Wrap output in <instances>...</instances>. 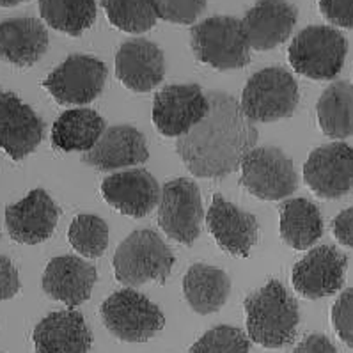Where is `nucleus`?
Wrapping results in <instances>:
<instances>
[{
	"mask_svg": "<svg viewBox=\"0 0 353 353\" xmlns=\"http://www.w3.org/2000/svg\"><path fill=\"white\" fill-rule=\"evenodd\" d=\"M206 116L176 142L181 162L196 178H225L259 139L258 128L243 114L240 101L224 91L208 92Z\"/></svg>",
	"mask_w": 353,
	"mask_h": 353,
	"instance_id": "f257e3e1",
	"label": "nucleus"
},
{
	"mask_svg": "<svg viewBox=\"0 0 353 353\" xmlns=\"http://www.w3.org/2000/svg\"><path fill=\"white\" fill-rule=\"evenodd\" d=\"M247 337L263 348H284L295 341L300 323L299 303L279 281L266 283L243 302Z\"/></svg>",
	"mask_w": 353,
	"mask_h": 353,
	"instance_id": "f03ea898",
	"label": "nucleus"
},
{
	"mask_svg": "<svg viewBox=\"0 0 353 353\" xmlns=\"http://www.w3.org/2000/svg\"><path fill=\"white\" fill-rule=\"evenodd\" d=\"M174 263L172 250L151 229H137L130 233L119 243L112 259L116 279L132 290L151 281L165 284Z\"/></svg>",
	"mask_w": 353,
	"mask_h": 353,
	"instance_id": "7ed1b4c3",
	"label": "nucleus"
},
{
	"mask_svg": "<svg viewBox=\"0 0 353 353\" xmlns=\"http://www.w3.org/2000/svg\"><path fill=\"white\" fill-rule=\"evenodd\" d=\"M192 52L199 63L219 71L240 70L250 63V46L241 20L234 17H212L192 27Z\"/></svg>",
	"mask_w": 353,
	"mask_h": 353,
	"instance_id": "20e7f679",
	"label": "nucleus"
},
{
	"mask_svg": "<svg viewBox=\"0 0 353 353\" xmlns=\"http://www.w3.org/2000/svg\"><path fill=\"white\" fill-rule=\"evenodd\" d=\"M299 83L281 66L254 73L241 92L240 107L252 123H274L295 114L299 107Z\"/></svg>",
	"mask_w": 353,
	"mask_h": 353,
	"instance_id": "39448f33",
	"label": "nucleus"
},
{
	"mask_svg": "<svg viewBox=\"0 0 353 353\" xmlns=\"http://www.w3.org/2000/svg\"><path fill=\"white\" fill-rule=\"evenodd\" d=\"M348 43L337 29L311 26L291 41L288 57L293 70L311 80H334L345 66Z\"/></svg>",
	"mask_w": 353,
	"mask_h": 353,
	"instance_id": "423d86ee",
	"label": "nucleus"
},
{
	"mask_svg": "<svg viewBox=\"0 0 353 353\" xmlns=\"http://www.w3.org/2000/svg\"><path fill=\"white\" fill-rule=\"evenodd\" d=\"M100 314L108 332L125 343H145L165 325V316L157 303L132 288L108 296Z\"/></svg>",
	"mask_w": 353,
	"mask_h": 353,
	"instance_id": "0eeeda50",
	"label": "nucleus"
},
{
	"mask_svg": "<svg viewBox=\"0 0 353 353\" xmlns=\"http://www.w3.org/2000/svg\"><path fill=\"white\" fill-rule=\"evenodd\" d=\"M240 183L261 201L288 199L299 188V174L283 150L254 148L240 163Z\"/></svg>",
	"mask_w": 353,
	"mask_h": 353,
	"instance_id": "6e6552de",
	"label": "nucleus"
},
{
	"mask_svg": "<svg viewBox=\"0 0 353 353\" xmlns=\"http://www.w3.org/2000/svg\"><path fill=\"white\" fill-rule=\"evenodd\" d=\"M203 219V199L196 181L176 178L163 185L158 203V224L170 240L194 245L201 234Z\"/></svg>",
	"mask_w": 353,
	"mask_h": 353,
	"instance_id": "1a4fd4ad",
	"label": "nucleus"
},
{
	"mask_svg": "<svg viewBox=\"0 0 353 353\" xmlns=\"http://www.w3.org/2000/svg\"><path fill=\"white\" fill-rule=\"evenodd\" d=\"M108 70L100 59L73 54L43 82L59 105H88L101 94Z\"/></svg>",
	"mask_w": 353,
	"mask_h": 353,
	"instance_id": "9d476101",
	"label": "nucleus"
},
{
	"mask_svg": "<svg viewBox=\"0 0 353 353\" xmlns=\"http://www.w3.org/2000/svg\"><path fill=\"white\" fill-rule=\"evenodd\" d=\"M208 96L197 83H172L154 96L153 123L163 137L179 139L206 116Z\"/></svg>",
	"mask_w": 353,
	"mask_h": 353,
	"instance_id": "9b49d317",
	"label": "nucleus"
},
{
	"mask_svg": "<svg viewBox=\"0 0 353 353\" xmlns=\"http://www.w3.org/2000/svg\"><path fill=\"white\" fill-rule=\"evenodd\" d=\"M303 181L321 199H339L353 188V148L332 142L316 148L303 165Z\"/></svg>",
	"mask_w": 353,
	"mask_h": 353,
	"instance_id": "f8f14e48",
	"label": "nucleus"
},
{
	"mask_svg": "<svg viewBox=\"0 0 353 353\" xmlns=\"http://www.w3.org/2000/svg\"><path fill=\"white\" fill-rule=\"evenodd\" d=\"M346 266L348 259L334 245L314 247L293 266L291 283L303 299H323L343 288Z\"/></svg>",
	"mask_w": 353,
	"mask_h": 353,
	"instance_id": "ddd939ff",
	"label": "nucleus"
},
{
	"mask_svg": "<svg viewBox=\"0 0 353 353\" xmlns=\"http://www.w3.org/2000/svg\"><path fill=\"white\" fill-rule=\"evenodd\" d=\"M43 137L45 123L36 110L14 92L0 89V148L18 162L34 153Z\"/></svg>",
	"mask_w": 353,
	"mask_h": 353,
	"instance_id": "4468645a",
	"label": "nucleus"
},
{
	"mask_svg": "<svg viewBox=\"0 0 353 353\" xmlns=\"http://www.w3.org/2000/svg\"><path fill=\"white\" fill-rule=\"evenodd\" d=\"M61 210L43 188L29 192L18 203L6 208L9 236L23 245H38L54 234Z\"/></svg>",
	"mask_w": 353,
	"mask_h": 353,
	"instance_id": "2eb2a0df",
	"label": "nucleus"
},
{
	"mask_svg": "<svg viewBox=\"0 0 353 353\" xmlns=\"http://www.w3.org/2000/svg\"><path fill=\"white\" fill-rule=\"evenodd\" d=\"M206 224L216 245L231 256L247 258L258 241L259 225L256 215L234 206L221 194L213 196L212 206L206 213Z\"/></svg>",
	"mask_w": 353,
	"mask_h": 353,
	"instance_id": "dca6fc26",
	"label": "nucleus"
},
{
	"mask_svg": "<svg viewBox=\"0 0 353 353\" xmlns=\"http://www.w3.org/2000/svg\"><path fill=\"white\" fill-rule=\"evenodd\" d=\"M101 194L119 213L142 219L158 206L162 188L145 169H128L107 176L101 183Z\"/></svg>",
	"mask_w": 353,
	"mask_h": 353,
	"instance_id": "f3484780",
	"label": "nucleus"
},
{
	"mask_svg": "<svg viewBox=\"0 0 353 353\" xmlns=\"http://www.w3.org/2000/svg\"><path fill=\"white\" fill-rule=\"evenodd\" d=\"M299 11L288 0H258L241 20L250 50L266 52L283 45L296 26Z\"/></svg>",
	"mask_w": 353,
	"mask_h": 353,
	"instance_id": "a211bd4d",
	"label": "nucleus"
},
{
	"mask_svg": "<svg viewBox=\"0 0 353 353\" xmlns=\"http://www.w3.org/2000/svg\"><path fill=\"white\" fill-rule=\"evenodd\" d=\"M116 77L130 91H153L165 77L162 48L142 38L125 41L116 54Z\"/></svg>",
	"mask_w": 353,
	"mask_h": 353,
	"instance_id": "6ab92c4d",
	"label": "nucleus"
},
{
	"mask_svg": "<svg viewBox=\"0 0 353 353\" xmlns=\"http://www.w3.org/2000/svg\"><path fill=\"white\" fill-rule=\"evenodd\" d=\"M94 265L77 256H57L45 268L41 286L45 295L73 309L91 299L96 283Z\"/></svg>",
	"mask_w": 353,
	"mask_h": 353,
	"instance_id": "aec40b11",
	"label": "nucleus"
},
{
	"mask_svg": "<svg viewBox=\"0 0 353 353\" xmlns=\"http://www.w3.org/2000/svg\"><path fill=\"white\" fill-rule=\"evenodd\" d=\"M150 151L145 137L135 126L116 125L103 132L91 151L83 153L82 162L98 170H116L148 162Z\"/></svg>",
	"mask_w": 353,
	"mask_h": 353,
	"instance_id": "412c9836",
	"label": "nucleus"
},
{
	"mask_svg": "<svg viewBox=\"0 0 353 353\" xmlns=\"http://www.w3.org/2000/svg\"><path fill=\"white\" fill-rule=\"evenodd\" d=\"M36 353H89L92 332L82 312L66 309L45 316L32 334Z\"/></svg>",
	"mask_w": 353,
	"mask_h": 353,
	"instance_id": "4be33fe9",
	"label": "nucleus"
},
{
	"mask_svg": "<svg viewBox=\"0 0 353 353\" xmlns=\"http://www.w3.org/2000/svg\"><path fill=\"white\" fill-rule=\"evenodd\" d=\"M48 50V30L38 18L21 17L0 21V59L18 68L41 61Z\"/></svg>",
	"mask_w": 353,
	"mask_h": 353,
	"instance_id": "5701e85b",
	"label": "nucleus"
},
{
	"mask_svg": "<svg viewBox=\"0 0 353 353\" xmlns=\"http://www.w3.org/2000/svg\"><path fill=\"white\" fill-rule=\"evenodd\" d=\"M231 293L228 274L216 266L196 263L183 277V295L197 314H213L225 305Z\"/></svg>",
	"mask_w": 353,
	"mask_h": 353,
	"instance_id": "b1692460",
	"label": "nucleus"
},
{
	"mask_svg": "<svg viewBox=\"0 0 353 353\" xmlns=\"http://www.w3.org/2000/svg\"><path fill=\"white\" fill-rule=\"evenodd\" d=\"M107 123L91 108H71L55 119L52 126V145L55 150L88 153L107 130Z\"/></svg>",
	"mask_w": 353,
	"mask_h": 353,
	"instance_id": "393cba45",
	"label": "nucleus"
},
{
	"mask_svg": "<svg viewBox=\"0 0 353 353\" xmlns=\"http://www.w3.org/2000/svg\"><path fill=\"white\" fill-rule=\"evenodd\" d=\"M281 213V238L295 250H307L323 234V219L314 203L295 197L279 206Z\"/></svg>",
	"mask_w": 353,
	"mask_h": 353,
	"instance_id": "a878e982",
	"label": "nucleus"
},
{
	"mask_svg": "<svg viewBox=\"0 0 353 353\" xmlns=\"http://www.w3.org/2000/svg\"><path fill=\"white\" fill-rule=\"evenodd\" d=\"M321 132L330 139L353 137V83L332 82L316 103Z\"/></svg>",
	"mask_w": 353,
	"mask_h": 353,
	"instance_id": "bb28decb",
	"label": "nucleus"
},
{
	"mask_svg": "<svg viewBox=\"0 0 353 353\" xmlns=\"http://www.w3.org/2000/svg\"><path fill=\"white\" fill-rule=\"evenodd\" d=\"M39 13L46 26L79 38L96 20L94 0H39Z\"/></svg>",
	"mask_w": 353,
	"mask_h": 353,
	"instance_id": "cd10ccee",
	"label": "nucleus"
},
{
	"mask_svg": "<svg viewBox=\"0 0 353 353\" xmlns=\"http://www.w3.org/2000/svg\"><path fill=\"white\" fill-rule=\"evenodd\" d=\"M108 21L128 34L148 32L158 20L154 0H101Z\"/></svg>",
	"mask_w": 353,
	"mask_h": 353,
	"instance_id": "c85d7f7f",
	"label": "nucleus"
},
{
	"mask_svg": "<svg viewBox=\"0 0 353 353\" xmlns=\"http://www.w3.org/2000/svg\"><path fill=\"white\" fill-rule=\"evenodd\" d=\"M71 247L83 258H101L108 247V225L98 215H79L68 229Z\"/></svg>",
	"mask_w": 353,
	"mask_h": 353,
	"instance_id": "c756f323",
	"label": "nucleus"
},
{
	"mask_svg": "<svg viewBox=\"0 0 353 353\" xmlns=\"http://www.w3.org/2000/svg\"><path fill=\"white\" fill-rule=\"evenodd\" d=\"M250 339L238 327L219 325L194 343L190 353H249Z\"/></svg>",
	"mask_w": 353,
	"mask_h": 353,
	"instance_id": "7c9ffc66",
	"label": "nucleus"
},
{
	"mask_svg": "<svg viewBox=\"0 0 353 353\" xmlns=\"http://www.w3.org/2000/svg\"><path fill=\"white\" fill-rule=\"evenodd\" d=\"M154 4L158 18L178 26L196 23L206 9V0H154Z\"/></svg>",
	"mask_w": 353,
	"mask_h": 353,
	"instance_id": "2f4dec72",
	"label": "nucleus"
},
{
	"mask_svg": "<svg viewBox=\"0 0 353 353\" xmlns=\"http://www.w3.org/2000/svg\"><path fill=\"white\" fill-rule=\"evenodd\" d=\"M332 327L339 339L353 348V288L343 291L334 302Z\"/></svg>",
	"mask_w": 353,
	"mask_h": 353,
	"instance_id": "473e14b6",
	"label": "nucleus"
},
{
	"mask_svg": "<svg viewBox=\"0 0 353 353\" xmlns=\"http://www.w3.org/2000/svg\"><path fill=\"white\" fill-rule=\"evenodd\" d=\"M325 20L341 29H353V0H320Z\"/></svg>",
	"mask_w": 353,
	"mask_h": 353,
	"instance_id": "72a5a7b5",
	"label": "nucleus"
},
{
	"mask_svg": "<svg viewBox=\"0 0 353 353\" xmlns=\"http://www.w3.org/2000/svg\"><path fill=\"white\" fill-rule=\"evenodd\" d=\"M20 291L17 266L8 256H0V300H9Z\"/></svg>",
	"mask_w": 353,
	"mask_h": 353,
	"instance_id": "f704fd0d",
	"label": "nucleus"
},
{
	"mask_svg": "<svg viewBox=\"0 0 353 353\" xmlns=\"http://www.w3.org/2000/svg\"><path fill=\"white\" fill-rule=\"evenodd\" d=\"M334 236L339 243L353 249V206L348 210H343L339 215L332 221Z\"/></svg>",
	"mask_w": 353,
	"mask_h": 353,
	"instance_id": "c9c22d12",
	"label": "nucleus"
},
{
	"mask_svg": "<svg viewBox=\"0 0 353 353\" xmlns=\"http://www.w3.org/2000/svg\"><path fill=\"white\" fill-rule=\"evenodd\" d=\"M293 353H337V350L327 336L311 334L293 350Z\"/></svg>",
	"mask_w": 353,
	"mask_h": 353,
	"instance_id": "e433bc0d",
	"label": "nucleus"
},
{
	"mask_svg": "<svg viewBox=\"0 0 353 353\" xmlns=\"http://www.w3.org/2000/svg\"><path fill=\"white\" fill-rule=\"evenodd\" d=\"M23 2H29V0H0V6L2 8H14L18 4H23Z\"/></svg>",
	"mask_w": 353,
	"mask_h": 353,
	"instance_id": "4c0bfd02",
	"label": "nucleus"
}]
</instances>
